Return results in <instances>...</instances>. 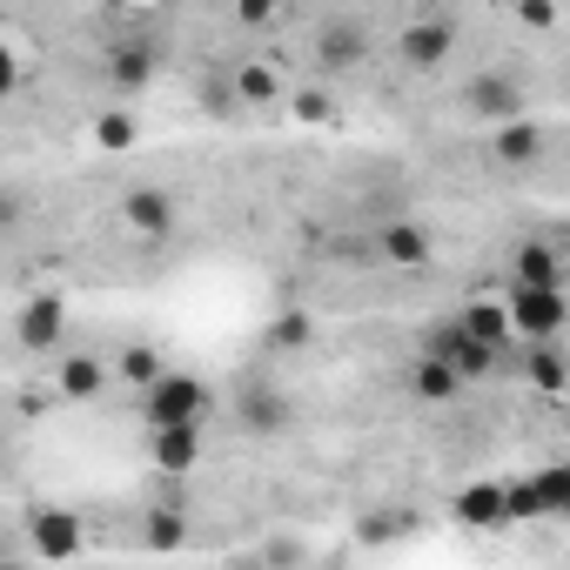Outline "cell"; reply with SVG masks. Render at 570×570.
Wrapping results in <instances>:
<instances>
[{"label":"cell","mask_w":570,"mask_h":570,"mask_svg":"<svg viewBox=\"0 0 570 570\" xmlns=\"http://www.w3.org/2000/svg\"><path fill=\"white\" fill-rule=\"evenodd\" d=\"M456 523H503V490L497 483H476L456 497Z\"/></svg>","instance_id":"cell-24"},{"label":"cell","mask_w":570,"mask_h":570,"mask_svg":"<svg viewBox=\"0 0 570 570\" xmlns=\"http://www.w3.org/2000/svg\"><path fill=\"white\" fill-rule=\"evenodd\" d=\"M0 570H14V563H0Z\"/></svg>","instance_id":"cell-32"},{"label":"cell","mask_w":570,"mask_h":570,"mask_svg":"<svg viewBox=\"0 0 570 570\" xmlns=\"http://www.w3.org/2000/svg\"><path fill=\"white\" fill-rule=\"evenodd\" d=\"M235 416H242L248 436H289L296 430V396L275 376H242L235 383Z\"/></svg>","instance_id":"cell-3"},{"label":"cell","mask_w":570,"mask_h":570,"mask_svg":"<svg viewBox=\"0 0 570 570\" xmlns=\"http://www.w3.org/2000/svg\"><path fill=\"white\" fill-rule=\"evenodd\" d=\"M115 376H108V356H95V350H75V356H61V370H55V396L61 403H88V396H101Z\"/></svg>","instance_id":"cell-12"},{"label":"cell","mask_w":570,"mask_h":570,"mask_svg":"<svg viewBox=\"0 0 570 570\" xmlns=\"http://www.w3.org/2000/svg\"><path fill=\"white\" fill-rule=\"evenodd\" d=\"M309 336H316V330H309V316H296V309H289V316H275V330H268V350H303Z\"/></svg>","instance_id":"cell-27"},{"label":"cell","mask_w":570,"mask_h":570,"mask_svg":"<svg viewBox=\"0 0 570 570\" xmlns=\"http://www.w3.org/2000/svg\"><path fill=\"white\" fill-rule=\"evenodd\" d=\"M416 530H423V517L396 503V510H370V517L356 523V543H370V550H383V543H396V537H416Z\"/></svg>","instance_id":"cell-17"},{"label":"cell","mask_w":570,"mask_h":570,"mask_svg":"<svg viewBox=\"0 0 570 570\" xmlns=\"http://www.w3.org/2000/svg\"><path fill=\"white\" fill-rule=\"evenodd\" d=\"M423 356L430 363H443L456 383H476V376H490L497 363H503V350H483L476 336H463V323L450 316V323H436L430 336H423Z\"/></svg>","instance_id":"cell-4"},{"label":"cell","mask_w":570,"mask_h":570,"mask_svg":"<svg viewBox=\"0 0 570 570\" xmlns=\"http://www.w3.org/2000/svg\"><path fill=\"white\" fill-rule=\"evenodd\" d=\"M376 255L396 262V268H430V228L416 215H383L376 228Z\"/></svg>","instance_id":"cell-10"},{"label":"cell","mask_w":570,"mask_h":570,"mask_svg":"<svg viewBox=\"0 0 570 570\" xmlns=\"http://www.w3.org/2000/svg\"><path fill=\"white\" fill-rule=\"evenodd\" d=\"M108 376H121V383L141 396V390H155V383L168 376V363H161V350H148V343H128L121 356H108Z\"/></svg>","instance_id":"cell-15"},{"label":"cell","mask_w":570,"mask_h":570,"mask_svg":"<svg viewBox=\"0 0 570 570\" xmlns=\"http://www.w3.org/2000/svg\"><path fill=\"white\" fill-rule=\"evenodd\" d=\"M68 336V303L61 296H35V303H21V316H14V343L21 350H55Z\"/></svg>","instance_id":"cell-11"},{"label":"cell","mask_w":570,"mask_h":570,"mask_svg":"<svg viewBox=\"0 0 570 570\" xmlns=\"http://www.w3.org/2000/svg\"><path fill=\"white\" fill-rule=\"evenodd\" d=\"M490 155H497L503 168H530V161L543 155V128H537V121H510V128H497Z\"/></svg>","instance_id":"cell-16"},{"label":"cell","mask_w":570,"mask_h":570,"mask_svg":"<svg viewBox=\"0 0 570 570\" xmlns=\"http://www.w3.org/2000/svg\"><path fill=\"white\" fill-rule=\"evenodd\" d=\"M396 48H403L410 68H443V61L456 55V21H450V14H416Z\"/></svg>","instance_id":"cell-7"},{"label":"cell","mask_w":570,"mask_h":570,"mask_svg":"<svg viewBox=\"0 0 570 570\" xmlns=\"http://www.w3.org/2000/svg\"><path fill=\"white\" fill-rule=\"evenodd\" d=\"M563 497H570V476H563V470H543V476H530V483H510V490H503V523L550 517V510H563Z\"/></svg>","instance_id":"cell-9"},{"label":"cell","mask_w":570,"mask_h":570,"mask_svg":"<svg viewBox=\"0 0 570 570\" xmlns=\"http://www.w3.org/2000/svg\"><path fill=\"white\" fill-rule=\"evenodd\" d=\"M202 101H208V115H235V95H228V81H208V88H202Z\"/></svg>","instance_id":"cell-30"},{"label":"cell","mask_w":570,"mask_h":570,"mask_svg":"<svg viewBox=\"0 0 570 570\" xmlns=\"http://www.w3.org/2000/svg\"><path fill=\"white\" fill-rule=\"evenodd\" d=\"M28 537H35V557L68 563V557L81 550V517H68V510H35V517H28Z\"/></svg>","instance_id":"cell-13"},{"label":"cell","mask_w":570,"mask_h":570,"mask_svg":"<svg viewBox=\"0 0 570 570\" xmlns=\"http://www.w3.org/2000/svg\"><path fill=\"white\" fill-rule=\"evenodd\" d=\"M14 88H21V61L0 48V95H14Z\"/></svg>","instance_id":"cell-31"},{"label":"cell","mask_w":570,"mask_h":570,"mask_svg":"<svg viewBox=\"0 0 570 570\" xmlns=\"http://www.w3.org/2000/svg\"><path fill=\"white\" fill-rule=\"evenodd\" d=\"M503 323H510V336L557 343V330H563V289H510Z\"/></svg>","instance_id":"cell-5"},{"label":"cell","mask_w":570,"mask_h":570,"mask_svg":"<svg viewBox=\"0 0 570 570\" xmlns=\"http://www.w3.org/2000/svg\"><path fill=\"white\" fill-rule=\"evenodd\" d=\"M195 456H202V430H155V463H161L168 476L195 470Z\"/></svg>","instance_id":"cell-20"},{"label":"cell","mask_w":570,"mask_h":570,"mask_svg":"<svg viewBox=\"0 0 570 570\" xmlns=\"http://www.w3.org/2000/svg\"><path fill=\"white\" fill-rule=\"evenodd\" d=\"M95 135H101V148H128L135 141V115H101Z\"/></svg>","instance_id":"cell-28"},{"label":"cell","mask_w":570,"mask_h":570,"mask_svg":"<svg viewBox=\"0 0 570 570\" xmlns=\"http://www.w3.org/2000/svg\"><path fill=\"white\" fill-rule=\"evenodd\" d=\"M510 289H563V255L550 242H523L510 262Z\"/></svg>","instance_id":"cell-14"},{"label":"cell","mask_w":570,"mask_h":570,"mask_svg":"<svg viewBox=\"0 0 570 570\" xmlns=\"http://www.w3.org/2000/svg\"><path fill=\"white\" fill-rule=\"evenodd\" d=\"M523 376H530L537 390H563V356H557V343H537L530 363H523Z\"/></svg>","instance_id":"cell-26"},{"label":"cell","mask_w":570,"mask_h":570,"mask_svg":"<svg viewBox=\"0 0 570 570\" xmlns=\"http://www.w3.org/2000/svg\"><path fill=\"white\" fill-rule=\"evenodd\" d=\"M141 543H148V550H181V543H188V517H181V503L148 510V517H141Z\"/></svg>","instance_id":"cell-21"},{"label":"cell","mask_w":570,"mask_h":570,"mask_svg":"<svg viewBox=\"0 0 570 570\" xmlns=\"http://www.w3.org/2000/svg\"><path fill=\"white\" fill-rule=\"evenodd\" d=\"M28 215H35V188L28 181H0V235L28 228Z\"/></svg>","instance_id":"cell-25"},{"label":"cell","mask_w":570,"mask_h":570,"mask_svg":"<svg viewBox=\"0 0 570 570\" xmlns=\"http://www.w3.org/2000/svg\"><path fill=\"white\" fill-rule=\"evenodd\" d=\"M410 396H423V403H450V396H463V383H456L443 363L416 356V370H410Z\"/></svg>","instance_id":"cell-23"},{"label":"cell","mask_w":570,"mask_h":570,"mask_svg":"<svg viewBox=\"0 0 570 570\" xmlns=\"http://www.w3.org/2000/svg\"><path fill=\"white\" fill-rule=\"evenodd\" d=\"M208 416H215V383L208 376L168 370L155 390H141V423L148 430H202Z\"/></svg>","instance_id":"cell-1"},{"label":"cell","mask_w":570,"mask_h":570,"mask_svg":"<svg viewBox=\"0 0 570 570\" xmlns=\"http://www.w3.org/2000/svg\"><path fill=\"white\" fill-rule=\"evenodd\" d=\"M228 95H235L242 108H268V101L282 95V81H275V68H268V61H242V68L228 75Z\"/></svg>","instance_id":"cell-19"},{"label":"cell","mask_w":570,"mask_h":570,"mask_svg":"<svg viewBox=\"0 0 570 570\" xmlns=\"http://www.w3.org/2000/svg\"><path fill=\"white\" fill-rule=\"evenodd\" d=\"M456 115L463 121H530V81L517 68H483L456 88Z\"/></svg>","instance_id":"cell-2"},{"label":"cell","mask_w":570,"mask_h":570,"mask_svg":"<svg viewBox=\"0 0 570 570\" xmlns=\"http://www.w3.org/2000/svg\"><path fill=\"white\" fill-rule=\"evenodd\" d=\"M148 75H155V48H148V41H121L115 61H108V81H115L121 95H135V88H148Z\"/></svg>","instance_id":"cell-18"},{"label":"cell","mask_w":570,"mask_h":570,"mask_svg":"<svg viewBox=\"0 0 570 570\" xmlns=\"http://www.w3.org/2000/svg\"><path fill=\"white\" fill-rule=\"evenodd\" d=\"M121 222H128L141 242H168V235L181 228V208H175L168 188H128V195H121Z\"/></svg>","instance_id":"cell-6"},{"label":"cell","mask_w":570,"mask_h":570,"mask_svg":"<svg viewBox=\"0 0 570 570\" xmlns=\"http://www.w3.org/2000/svg\"><path fill=\"white\" fill-rule=\"evenodd\" d=\"M456 323H463V336H476L483 350H510V323H503V309H497V303H470Z\"/></svg>","instance_id":"cell-22"},{"label":"cell","mask_w":570,"mask_h":570,"mask_svg":"<svg viewBox=\"0 0 570 570\" xmlns=\"http://www.w3.org/2000/svg\"><path fill=\"white\" fill-rule=\"evenodd\" d=\"M296 115H303V121H330V95H323V88H303V95H296Z\"/></svg>","instance_id":"cell-29"},{"label":"cell","mask_w":570,"mask_h":570,"mask_svg":"<svg viewBox=\"0 0 570 570\" xmlns=\"http://www.w3.org/2000/svg\"><path fill=\"white\" fill-rule=\"evenodd\" d=\"M363 55H370V28H363V21L336 14V21H323V28H316V61H323L330 75L363 68Z\"/></svg>","instance_id":"cell-8"}]
</instances>
